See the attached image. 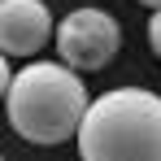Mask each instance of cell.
I'll return each instance as SVG.
<instances>
[{"label":"cell","mask_w":161,"mask_h":161,"mask_svg":"<svg viewBox=\"0 0 161 161\" xmlns=\"http://www.w3.org/2000/svg\"><path fill=\"white\" fill-rule=\"evenodd\" d=\"M74 139L83 161H161V96L113 87L87 105Z\"/></svg>","instance_id":"obj_2"},{"label":"cell","mask_w":161,"mask_h":161,"mask_svg":"<svg viewBox=\"0 0 161 161\" xmlns=\"http://www.w3.org/2000/svg\"><path fill=\"white\" fill-rule=\"evenodd\" d=\"M83 4H92V0H83Z\"/></svg>","instance_id":"obj_8"},{"label":"cell","mask_w":161,"mask_h":161,"mask_svg":"<svg viewBox=\"0 0 161 161\" xmlns=\"http://www.w3.org/2000/svg\"><path fill=\"white\" fill-rule=\"evenodd\" d=\"M0 161H4V153H0Z\"/></svg>","instance_id":"obj_9"},{"label":"cell","mask_w":161,"mask_h":161,"mask_svg":"<svg viewBox=\"0 0 161 161\" xmlns=\"http://www.w3.org/2000/svg\"><path fill=\"white\" fill-rule=\"evenodd\" d=\"M148 44H153V53L161 57V9H153V22H148Z\"/></svg>","instance_id":"obj_5"},{"label":"cell","mask_w":161,"mask_h":161,"mask_svg":"<svg viewBox=\"0 0 161 161\" xmlns=\"http://www.w3.org/2000/svg\"><path fill=\"white\" fill-rule=\"evenodd\" d=\"M53 44H57V53H61V61L70 70L87 74V70H105L109 61L118 57L122 26H118L113 13L96 9V4H83V9L65 13L53 26Z\"/></svg>","instance_id":"obj_3"},{"label":"cell","mask_w":161,"mask_h":161,"mask_svg":"<svg viewBox=\"0 0 161 161\" xmlns=\"http://www.w3.org/2000/svg\"><path fill=\"white\" fill-rule=\"evenodd\" d=\"M9 83H13V70H9V57L0 53V100H4V92H9Z\"/></svg>","instance_id":"obj_6"},{"label":"cell","mask_w":161,"mask_h":161,"mask_svg":"<svg viewBox=\"0 0 161 161\" xmlns=\"http://www.w3.org/2000/svg\"><path fill=\"white\" fill-rule=\"evenodd\" d=\"M53 13L44 0H0V53L35 57L53 39Z\"/></svg>","instance_id":"obj_4"},{"label":"cell","mask_w":161,"mask_h":161,"mask_svg":"<svg viewBox=\"0 0 161 161\" xmlns=\"http://www.w3.org/2000/svg\"><path fill=\"white\" fill-rule=\"evenodd\" d=\"M87 105H92V96L83 87L79 70H70L65 61H31L26 70L13 74L4 92L9 126L39 148L74 139Z\"/></svg>","instance_id":"obj_1"},{"label":"cell","mask_w":161,"mask_h":161,"mask_svg":"<svg viewBox=\"0 0 161 161\" xmlns=\"http://www.w3.org/2000/svg\"><path fill=\"white\" fill-rule=\"evenodd\" d=\"M139 4H148V9H161V0H139Z\"/></svg>","instance_id":"obj_7"}]
</instances>
